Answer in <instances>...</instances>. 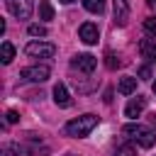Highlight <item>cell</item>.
<instances>
[{"label": "cell", "mask_w": 156, "mask_h": 156, "mask_svg": "<svg viewBox=\"0 0 156 156\" xmlns=\"http://www.w3.org/2000/svg\"><path fill=\"white\" fill-rule=\"evenodd\" d=\"M95 127H98V117L88 112V115H80V117H76V119L66 122L63 132H66L68 136H76V139H80V136H88V134H90Z\"/></svg>", "instance_id": "obj_1"}, {"label": "cell", "mask_w": 156, "mask_h": 156, "mask_svg": "<svg viewBox=\"0 0 156 156\" xmlns=\"http://www.w3.org/2000/svg\"><path fill=\"white\" fill-rule=\"evenodd\" d=\"M122 134H127L129 139H134L139 146H144V149H149L154 141H156V132L154 129H149V127H144V124H124L122 127Z\"/></svg>", "instance_id": "obj_2"}, {"label": "cell", "mask_w": 156, "mask_h": 156, "mask_svg": "<svg viewBox=\"0 0 156 156\" xmlns=\"http://www.w3.org/2000/svg\"><path fill=\"white\" fill-rule=\"evenodd\" d=\"M24 54L29 58H51L56 54V46L49 44V41H29L24 46Z\"/></svg>", "instance_id": "obj_3"}, {"label": "cell", "mask_w": 156, "mask_h": 156, "mask_svg": "<svg viewBox=\"0 0 156 156\" xmlns=\"http://www.w3.org/2000/svg\"><path fill=\"white\" fill-rule=\"evenodd\" d=\"M49 66H44V63H34V66H27V68H22L20 71V78L22 80H27V83H44L46 78H49Z\"/></svg>", "instance_id": "obj_4"}, {"label": "cell", "mask_w": 156, "mask_h": 156, "mask_svg": "<svg viewBox=\"0 0 156 156\" xmlns=\"http://www.w3.org/2000/svg\"><path fill=\"white\" fill-rule=\"evenodd\" d=\"M5 5L17 20H29L32 12H34V2L32 0H5Z\"/></svg>", "instance_id": "obj_5"}, {"label": "cell", "mask_w": 156, "mask_h": 156, "mask_svg": "<svg viewBox=\"0 0 156 156\" xmlns=\"http://www.w3.org/2000/svg\"><path fill=\"white\" fill-rule=\"evenodd\" d=\"M95 66H98V58L93 54H78V56L71 58V68L78 71V73H93Z\"/></svg>", "instance_id": "obj_6"}, {"label": "cell", "mask_w": 156, "mask_h": 156, "mask_svg": "<svg viewBox=\"0 0 156 156\" xmlns=\"http://www.w3.org/2000/svg\"><path fill=\"white\" fill-rule=\"evenodd\" d=\"M78 37H80V41L83 44H98V39H100V29H98V24H93V22H85V24H80V29H78Z\"/></svg>", "instance_id": "obj_7"}, {"label": "cell", "mask_w": 156, "mask_h": 156, "mask_svg": "<svg viewBox=\"0 0 156 156\" xmlns=\"http://www.w3.org/2000/svg\"><path fill=\"white\" fill-rule=\"evenodd\" d=\"M112 7H115V24L127 27V22H129V0H112Z\"/></svg>", "instance_id": "obj_8"}, {"label": "cell", "mask_w": 156, "mask_h": 156, "mask_svg": "<svg viewBox=\"0 0 156 156\" xmlns=\"http://www.w3.org/2000/svg\"><path fill=\"white\" fill-rule=\"evenodd\" d=\"M144 107H146V98L136 95V98H132V100L127 102V107H124V115H127L129 119H136V117L144 112Z\"/></svg>", "instance_id": "obj_9"}, {"label": "cell", "mask_w": 156, "mask_h": 156, "mask_svg": "<svg viewBox=\"0 0 156 156\" xmlns=\"http://www.w3.org/2000/svg\"><path fill=\"white\" fill-rule=\"evenodd\" d=\"M54 102L58 105V107H71V95H68V90H66V85L63 83H56L54 85Z\"/></svg>", "instance_id": "obj_10"}, {"label": "cell", "mask_w": 156, "mask_h": 156, "mask_svg": "<svg viewBox=\"0 0 156 156\" xmlns=\"http://www.w3.org/2000/svg\"><path fill=\"white\" fill-rule=\"evenodd\" d=\"M139 51H141V56H144L146 61L156 63V41H154V39H141V41H139Z\"/></svg>", "instance_id": "obj_11"}, {"label": "cell", "mask_w": 156, "mask_h": 156, "mask_svg": "<svg viewBox=\"0 0 156 156\" xmlns=\"http://www.w3.org/2000/svg\"><path fill=\"white\" fill-rule=\"evenodd\" d=\"M117 90H119L122 95H132V93L136 90V78H132V76H122L119 83H117Z\"/></svg>", "instance_id": "obj_12"}, {"label": "cell", "mask_w": 156, "mask_h": 156, "mask_svg": "<svg viewBox=\"0 0 156 156\" xmlns=\"http://www.w3.org/2000/svg\"><path fill=\"white\" fill-rule=\"evenodd\" d=\"M0 58H2V63H12V58H15V46H12L10 41H2V46H0Z\"/></svg>", "instance_id": "obj_13"}, {"label": "cell", "mask_w": 156, "mask_h": 156, "mask_svg": "<svg viewBox=\"0 0 156 156\" xmlns=\"http://www.w3.org/2000/svg\"><path fill=\"white\" fill-rule=\"evenodd\" d=\"M83 7L88 12H93V15H100L105 10V0H83Z\"/></svg>", "instance_id": "obj_14"}, {"label": "cell", "mask_w": 156, "mask_h": 156, "mask_svg": "<svg viewBox=\"0 0 156 156\" xmlns=\"http://www.w3.org/2000/svg\"><path fill=\"white\" fill-rule=\"evenodd\" d=\"M39 17H41V20H46V22H49V20H54V7H51V2H49V0H41V2H39Z\"/></svg>", "instance_id": "obj_15"}, {"label": "cell", "mask_w": 156, "mask_h": 156, "mask_svg": "<svg viewBox=\"0 0 156 156\" xmlns=\"http://www.w3.org/2000/svg\"><path fill=\"white\" fill-rule=\"evenodd\" d=\"M115 156H136V149H134L132 144H124V146H119V149L115 151Z\"/></svg>", "instance_id": "obj_16"}, {"label": "cell", "mask_w": 156, "mask_h": 156, "mask_svg": "<svg viewBox=\"0 0 156 156\" xmlns=\"http://www.w3.org/2000/svg\"><path fill=\"white\" fill-rule=\"evenodd\" d=\"M32 37H46V27L44 24H29V29H27Z\"/></svg>", "instance_id": "obj_17"}, {"label": "cell", "mask_w": 156, "mask_h": 156, "mask_svg": "<svg viewBox=\"0 0 156 156\" xmlns=\"http://www.w3.org/2000/svg\"><path fill=\"white\" fill-rule=\"evenodd\" d=\"M144 29H146L149 34H156V17H146V20H144Z\"/></svg>", "instance_id": "obj_18"}, {"label": "cell", "mask_w": 156, "mask_h": 156, "mask_svg": "<svg viewBox=\"0 0 156 156\" xmlns=\"http://www.w3.org/2000/svg\"><path fill=\"white\" fill-rule=\"evenodd\" d=\"M105 58H107V61H105V63H107V68H117V66H122V61H119L115 54H107Z\"/></svg>", "instance_id": "obj_19"}, {"label": "cell", "mask_w": 156, "mask_h": 156, "mask_svg": "<svg viewBox=\"0 0 156 156\" xmlns=\"http://www.w3.org/2000/svg\"><path fill=\"white\" fill-rule=\"evenodd\" d=\"M139 78H141V80H149V78H151V68H149V66H141V68H139Z\"/></svg>", "instance_id": "obj_20"}, {"label": "cell", "mask_w": 156, "mask_h": 156, "mask_svg": "<svg viewBox=\"0 0 156 156\" xmlns=\"http://www.w3.org/2000/svg\"><path fill=\"white\" fill-rule=\"evenodd\" d=\"M17 119H20V115H17L15 110H10V112H7V124H15Z\"/></svg>", "instance_id": "obj_21"}, {"label": "cell", "mask_w": 156, "mask_h": 156, "mask_svg": "<svg viewBox=\"0 0 156 156\" xmlns=\"http://www.w3.org/2000/svg\"><path fill=\"white\" fill-rule=\"evenodd\" d=\"M61 2H63V5H71V2H73V0H61Z\"/></svg>", "instance_id": "obj_22"}, {"label": "cell", "mask_w": 156, "mask_h": 156, "mask_svg": "<svg viewBox=\"0 0 156 156\" xmlns=\"http://www.w3.org/2000/svg\"><path fill=\"white\" fill-rule=\"evenodd\" d=\"M146 2H149V5H154V2H156V0H146Z\"/></svg>", "instance_id": "obj_23"}, {"label": "cell", "mask_w": 156, "mask_h": 156, "mask_svg": "<svg viewBox=\"0 0 156 156\" xmlns=\"http://www.w3.org/2000/svg\"><path fill=\"white\" fill-rule=\"evenodd\" d=\"M154 93H156V80H154Z\"/></svg>", "instance_id": "obj_24"}]
</instances>
